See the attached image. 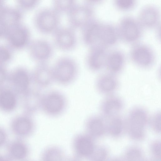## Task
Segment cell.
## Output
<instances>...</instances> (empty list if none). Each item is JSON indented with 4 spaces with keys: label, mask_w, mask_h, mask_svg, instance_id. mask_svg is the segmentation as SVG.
<instances>
[{
    "label": "cell",
    "mask_w": 161,
    "mask_h": 161,
    "mask_svg": "<svg viewBox=\"0 0 161 161\" xmlns=\"http://www.w3.org/2000/svg\"><path fill=\"white\" fill-rule=\"evenodd\" d=\"M149 119L148 113L144 108L136 107L131 109L125 120V132L129 137L135 141L143 140Z\"/></svg>",
    "instance_id": "6da1fadb"
},
{
    "label": "cell",
    "mask_w": 161,
    "mask_h": 161,
    "mask_svg": "<svg viewBox=\"0 0 161 161\" xmlns=\"http://www.w3.org/2000/svg\"><path fill=\"white\" fill-rule=\"evenodd\" d=\"M43 94L41 89L29 93L28 96L27 106L30 111L36 112L41 110Z\"/></svg>",
    "instance_id": "d4e9b609"
},
{
    "label": "cell",
    "mask_w": 161,
    "mask_h": 161,
    "mask_svg": "<svg viewBox=\"0 0 161 161\" xmlns=\"http://www.w3.org/2000/svg\"><path fill=\"white\" fill-rule=\"evenodd\" d=\"M77 3L75 0H53L52 3L53 8L60 14L68 13Z\"/></svg>",
    "instance_id": "484cf974"
},
{
    "label": "cell",
    "mask_w": 161,
    "mask_h": 161,
    "mask_svg": "<svg viewBox=\"0 0 161 161\" xmlns=\"http://www.w3.org/2000/svg\"><path fill=\"white\" fill-rule=\"evenodd\" d=\"M108 161H126L124 157H115Z\"/></svg>",
    "instance_id": "b9f144b4"
},
{
    "label": "cell",
    "mask_w": 161,
    "mask_h": 161,
    "mask_svg": "<svg viewBox=\"0 0 161 161\" xmlns=\"http://www.w3.org/2000/svg\"><path fill=\"white\" fill-rule=\"evenodd\" d=\"M144 161H154V160H153V159H151V160H145Z\"/></svg>",
    "instance_id": "ee69618b"
},
{
    "label": "cell",
    "mask_w": 161,
    "mask_h": 161,
    "mask_svg": "<svg viewBox=\"0 0 161 161\" xmlns=\"http://www.w3.org/2000/svg\"><path fill=\"white\" fill-rule=\"evenodd\" d=\"M27 47L30 57L38 64L47 63L53 54L52 44L45 39H37L31 41Z\"/></svg>",
    "instance_id": "9c48e42d"
},
{
    "label": "cell",
    "mask_w": 161,
    "mask_h": 161,
    "mask_svg": "<svg viewBox=\"0 0 161 161\" xmlns=\"http://www.w3.org/2000/svg\"><path fill=\"white\" fill-rule=\"evenodd\" d=\"M109 152L108 149L102 146H96L93 151L87 159L88 161H108Z\"/></svg>",
    "instance_id": "4316f807"
},
{
    "label": "cell",
    "mask_w": 161,
    "mask_h": 161,
    "mask_svg": "<svg viewBox=\"0 0 161 161\" xmlns=\"http://www.w3.org/2000/svg\"><path fill=\"white\" fill-rule=\"evenodd\" d=\"M38 0H18L17 4L21 10H29L33 9L39 4Z\"/></svg>",
    "instance_id": "e575fe53"
},
{
    "label": "cell",
    "mask_w": 161,
    "mask_h": 161,
    "mask_svg": "<svg viewBox=\"0 0 161 161\" xmlns=\"http://www.w3.org/2000/svg\"><path fill=\"white\" fill-rule=\"evenodd\" d=\"M135 0H114L113 3L117 9L121 11H127L133 9L137 4Z\"/></svg>",
    "instance_id": "4dcf8cb0"
},
{
    "label": "cell",
    "mask_w": 161,
    "mask_h": 161,
    "mask_svg": "<svg viewBox=\"0 0 161 161\" xmlns=\"http://www.w3.org/2000/svg\"><path fill=\"white\" fill-rule=\"evenodd\" d=\"M131 61L137 66L148 68L153 65L156 55L151 47L145 43L137 42L133 44L129 52Z\"/></svg>",
    "instance_id": "52a82bcc"
},
{
    "label": "cell",
    "mask_w": 161,
    "mask_h": 161,
    "mask_svg": "<svg viewBox=\"0 0 161 161\" xmlns=\"http://www.w3.org/2000/svg\"><path fill=\"white\" fill-rule=\"evenodd\" d=\"M11 28L7 20L0 14V38H5Z\"/></svg>",
    "instance_id": "d590c367"
},
{
    "label": "cell",
    "mask_w": 161,
    "mask_h": 161,
    "mask_svg": "<svg viewBox=\"0 0 161 161\" xmlns=\"http://www.w3.org/2000/svg\"><path fill=\"white\" fill-rule=\"evenodd\" d=\"M5 6L4 3L2 0H0V12Z\"/></svg>",
    "instance_id": "7bdbcfd3"
},
{
    "label": "cell",
    "mask_w": 161,
    "mask_h": 161,
    "mask_svg": "<svg viewBox=\"0 0 161 161\" xmlns=\"http://www.w3.org/2000/svg\"><path fill=\"white\" fill-rule=\"evenodd\" d=\"M124 106V102L120 97L111 95L102 102L100 110L103 117L109 119L119 115Z\"/></svg>",
    "instance_id": "ac0fdd59"
},
{
    "label": "cell",
    "mask_w": 161,
    "mask_h": 161,
    "mask_svg": "<svg viewBox=\"0 0 161 161\" xmlns=\"http://www.w3.org/2000/svg\"><path fill=\"white\" fill-rule=\"evenodd\" d=\"M15 104V99L13 94L9 92L5 91L0 95V105L4 109H12Z\"/></svg>",
    "instance_id": "f546056e"
},
{
    "label": "cell",
    "mask_w": 161,
    "mask_h": 161,
    "mask_svg": "<svg viewBox=\"0 0 161 161\" xmlns=\"http://www.w3.org/2000/svg\"><path fill=\"white\" fill-rule=\"evenodd\" d=\"M106 121V134L112 138H118L125 132V120L119 115Z\"/></svg>",
    "instance_id": "603a6c76"
},
{
    "label": "cell",
    "mask_w": 161,
    "mask_h": 161,
    "mask_svg": "<svg viewBox=\"0 0 161 161\" xmlns=\"http://www.w3.org/2000/svg\"><path fill=\"white\" fill-rule=\"evenodd\" d=\"M118 86V81L115 75L108 72L100 75L95 82L97 91L102 94L108 95L114 92Z\"/></svg>",
    "instance_id": "ffe728a7"
},
{
    "label": "cell",
    "mask_w": 161,
    "mask_h": 161,
    "mask_svg": "<svg viewBox=\"0 0 161 161\" xmlns=\"http://www.w3.org/2000/svg\"><path fill=\"white\" fill-rule=\"evenodd\" d=\"M60 14L53 8H43L39 10L33 19L34 26L40 32L53 34L59 27Z\"/></svg>",
    "instance_id": "277c9868"
},
{
    "label": "cell",
    "mask_w": 161,
    "mask_h": 161,
    "mask_svg": "<svg viewBox=\"0 0 161 161\" xmlns=\"http://www.w3.org/2000/svg\"><path fill=\"white\" fill-rule=\"evenodd\" d=\"M14 81L18 87L23 89H26L29 87L30 82L29 75L27 72L23 69L16 71L14 76Z\"/></svg>",
    "instance_id": "83f0119b"
},
{
    "label": "cell",
    "mask_w": 161,
    "mask_h": 161,
    "mask_svg": "<svg viewBox=\"0 0 161 161\" xmlns=\"http://www.w3.org/2000/svg\"><path fill=\"white\" fill-rule=\"evenodd\" d=\"M6 155L12 161H25L30 153V148L24 140L17 138L8 142L6 146Z\"/></svg>",
    "instance_id": "5bb4252c"
},
{
    "label": "cell",
    "mask_w": 161,
    "mask_h": 161,
    "mask_svg": "<svg viewBox=\"0 0 161 161\" xmlns=\"http://www.w3.org/2000/svg\"><path fill=\"white\" fill-rule=\"evenodd\" d=\"M85 59L87 68L93 72H97L105 67L107 48L101 45H97L89 48Z\"/></svg>",
    "instance_id": "7c38bea8"
},
{
    "label": "cell",
    "mask_w": 161,
    "mask_h": 161,
    "mask_svg": "<svg viewBox=\"0 0 161 161\" xmlns=\"http://www.w3.org/2000/svg\"><path fill=\"white\" fill-rule=\"evenodd\" d=\"M119 39L117 26L110 23L102 22L100 45L108 48L116 44Z\"/></svg>",
    "instance_id": "44dd1931"
},
{
    "label": "cell",
    "mask_w": 161,
    "mask_h": 161,
    "mask_svg": "<svg viewBox=\"0 0 161 161\" xmlns=\"http://www.w3.org/2000/svg\"><path fill=\"white\" fill-rule=\"evenodd\" d=\"M161 145L160 140L153 141L150 144V151L152 159L154 161H161Z\"/></svg>",
    "instance_id": "836d02e7"
},
{
    "label": "cell",
    "mask_w": 161,
    "mask_h": 161,
    "mask_svg": "<svg viewBox=\"0 0 161 161\" xmlns=\"http://www.w3.org/2000/svg\"><path fill=\"white\" fill-rule=\"evenodd\" d=\"M105 119L97 115L88 117L84 123L86 133L94 140L104 136L106 134V121Z\"/></svg>",
    "instance_id": "2e32d148"
},
{
    "label": "cell",
    "mask_w": 161,
    "mask_h": 161,
    "mask_svg": "<svg viewBox=\"0 0 161 161\" xmlns=\"http://www.w3.org/2000/svg\"><path fill=\"white\" fill-rule=\"evenodd\" d=\"M75 30L69 26L59 27L53 34L54 45L62 51H68L73 50L77 43Z\"/></svg>",
    "instance_id": "30bf717a"
},
{
    "label": "cell",
    "mask_w": 161,
    "mask_h": 161,
    "mask_svg": "<svg viewBox=\"0 0 161 161\" xmlns=\"http://www.w3.org/2000/svg\"><path fill=\"white\" fill-rule=\"evenodd\" d=\"M160 14L157 6L149 4L141 8L137 19L143 28H155L160 24Z\"/></svg>",
    "instance_id": "4fadbf2b"
},
{
    "label": "cell",
    "mask_w": 161,
    "mask_h": 161,
    "mask_svg": "<svg viewBox=\"0 0 161 161\" xmlns=\"http://www.w3.org/2000/svg\"><path fill=\"white\" fill-rule=\"evenodd\" d=\"M29 28L21 22L11 28L5 38L8 45L13 50H20L28 47L31 41Z\"/></svg>",
    "instance_id": "ba28073f"
},
{
    "label": "cell",
    "mask_w": 161,
    "mask_h": 161,
    "mask_svg": "<svg viewBox=\"0 0 161 161\" xmlns=\"http://www.w3.org/2000/svg\"><path fill=\"white\" fill-rule=\"evenodd\" d=\"M156 35V38L158 40H160V24L158 25L155 28Z\"/></svg>",
    "instance_id": "74e56055"
},
{
    "label": "cell",
    "mask_w": 161,
    "mask_h": 161,
    "mask_svg": "<svg viewBox=\"0 0 161 161\" xmlns=\"http://www.w3.org/2000/svg\"><path fill=\"white\" fill-rule=\"evenodd\" d=\"M0 161H12L6 155L0 153Z\"/></svg>",
    "instance_id": "f35d334b"
},
{
    "label": "cell",
    "mask_w": 161,
    "mask_h": 161,
    "mask_svg": "<svg viewBox=\"0 0 161 161\" xmlns=\"http://www.w3.org/2000/svg\"><path fill=\"white\" fill-rule=\"evenodd\" d=\"M72 145L75 156L80 160L87 159L96 146L94 139L86 133L76 135L73 138Z\"/></svg>",
    "instance_id": "8fae6325"
},
{
    "label": "cell",
    "mask_w": 161,
    "mask_h": 161,
    "mask_svg": "<svg viewBox=\"0 0 161 161\" xmlns=\"http://www.w3.org/2000/svg\"><path fill=\"white\" fill-rule=\"evenodd\" d=\"M28 161V160H26V161Z\"/></svg>",
    "instance_id": "f6af8a7d"
},
{
    "label": "cell",
    "mask_w": 161,
    "mask_h": 161,
    "mask_svg": "<svg viewBox=\"0 0 161 161\" xmlns=\"http://www.w3.org/2000/svg\"><path fill=\"white\" fill-rule=\"evenodd\" d=\"M161 117L160 112L158 111L153 114L149 119L148 124L152 130L157 134L161 132Z\"/></svg>",
    "instance_id": "1f68e13d"
},
{
    "label": "cell",
    "mask_w": 161,
    "mask_h": 161,
    "mask_svg": "<svg viewBox=\"0 0 161 161\" xmlns=\"http://www.w3.org/2000/svg\"><path fill=\"white\" fill-rule=\"evenodd\" d=\"M52 68L55 82L62 86L71 84L78 75V65L76 61L70 57L59 58Z\"/></svg>",
    "instance_id": "7a4b0ae2"
},
{
    "label": "cell",
    "mask_w": 161,
    "mask_h": 161,
    "mask_svg": "<svg viewBox=\"0 0 161 161\" xmlns=\"http://www.w3.org/2000/svg\"><path fill=\"white\" fill-rule=\"evenodd\" d=\"M35 128V124L31 119L23 117L15 121L12 126V130L17 138L24 139L32 135Z\"/></svg>",
    "instance_id": "7402d4cb"
},
{
    "label": "cell",
    "mask_w": 161,
    "mask_h": 161,
    "mask_svg": "<svg viewBox=\"0 0 161 161\" xmlns=\"http://www.w3.org/2000/svg\"><path fill=\"white\" fill-rule=\"evenodd\" d=\"M8 142L6 133L3 130L0 128V149L6 146Z\"/></svg>",
    "instance_id": "8d00e7d4"
},
{
    "label": "cell",
    "mask_w": 161,
    "mask_h": 161,
    "mask_svg": "<svg viewBox=\"0 0 161 161\" xmlns=\"http://www.w3.org/2000/svg\"><path fill=\"white\" fill-rule=\"evenodd\" d=\"M94 7L84 2L77 3L67 14L69 26L75 30L81 29L94 18Z\"/></svg>",
    "instance_id": "8992f818"
},
{
    "label": "cell",
    "mask_w": 161,
    "mask_h": 161,
    "mask_svg": "<svg viewBox=\"0 0 161 161\" xmlns=\"http://www.w3.org/2000/svg\"><path fill=\"white\" fill-rule=\"evenodd\" d=\"M34 78L41 90L50 86L55 82L52 66L47 63L38 64L34 71Z\"/></svg>",
    "instance_id": "e0dca14e"
},
{
    "label": "cell",
    "mask_w": 161,
    "mask_h": 161,
    "mask_svg": "<svg viewBox=\"0 0 161 161\" xmlns=\"http://www.w3.org/2000/svg\"><path fill=\"white\" fill-rule=\"evenodd\" d=\"M13 55V50L8 45L0 44V65L11 60Z\"/></svg>",
    "instance_id": "d6a6232c"
},
{
    "label": "cell",
    "mask_w": 161,
    "mask_h": 161,
    "mask_svg": "<svg viewBox=\"0 0 161 161\" xmlns=\"http://www.w3.org/2000/svg\"><path fill=\"white\" fill-rule=\"evenodd\" d=\"M102 23V22L94 19L81 29L82 41L89 48L101 45L100 38Z\"/></svg>",
    "instance_id": "9a60e30c"
},
{
    "label": "cell",
    "mask_w": 161,
    "mask_h": 161,
    "mask_svg": "<svg viewBox=\"0 0 161 161\" xmlns=\"http://www.w3.org/2000/svg\"><path fill=\"white\" fill-rule=\"evenodd\" d=\"M125 59L124 53L120 50L115 49L108 51L104 67L108 73L115 75L123 69Z\"/></svg>",
    "instance_id": "d6986e66"
},
{
    "label": "cell",
    "mask_w": 161,
    "mask_h": 161,
    "mask_svg": "<svg viewBox=\"0 0 161 161\" xmlns=\"http://www.w3.org/2000/svg\"><path fill=\"white\" fill-rule=\"evenodd\" d=\"M64 161H81V160L76 157H69L65 158Z\"/></svg>",
    "instance_id": "60d3db41"
},
{
    "label": "cell",
    "mask_w": 161,
    "mask_h": 161,
    "mask_svg": "<svg viewBox=\"0 0 161 161\" xmlns=\"http://www.w3.org/2000/svg\"><path fill=\"white\" fill-rule=\"evenodd\" d=\"M68 104L67 97L62 92L51 90L43 93L41 111L48 117L56 118L64 113Z\"/></svg>",
    "instance_id": "3957f363"
},
{
    "label": "cell",
    "mask_w": 161,
    "mask_h": 161,
    "mask_svg": "<svg viewBox=\"0 0 161 161\" xmlns=\"http://www.w3.org/2000/svg\"><path fill=\"white\" fill-rule=\"evenodd\" d=\"M119 39L134 44L138 42L143 34V28L137 18L130 15L123 16L117 26Z\"/></svg>",
    "instance_id": "5b68a950"
},
{
    "label": "cell",
    "mask_w": 161,
    "mask_h": 161,
    "mask_svg": "<svg viewBox=\"0 0 161 161\" xmlns=\"http://www.w3.org/2000/svg\"><path fill=\"white\" fill-rule=\"evenodd\" d=\"M65 158L61 148L52 146L47 147L43 151L41 161H64Z\"/></svg>",
    "instance_id": "cb8c5ba5"
},
{
    "label": "cell",
    "mask_w": 161,
    "mask_h": 161,
    "mask_svg": "<svg viewBox=\"0 0 161 161\" xmlns=\"http://www.w3.org/2000/svg\"><path fill=\"white\" fill-rule=\"evenodd\" d=\"M5 77V71L3 68L0 67V83L3 81Z\"/></svg>",
    "instance_id": "ab89813d"
},
{
    "label": "cell",
    "mask_w": 161,
    "mask_h": 161,
    "mask_svg": "<svg viewBox=\"0 0 161 161\" xmlns=\"http://www.w3.org/2000/svg\"><path fill=\"white\" fill-rule=\"evenodd\" d=\"M123 157L126 161H144L145 160L142 151L135 146L128 148Z\"/></svg>",
    "instance_id": "f1b7e54d"
}]
</instances>
